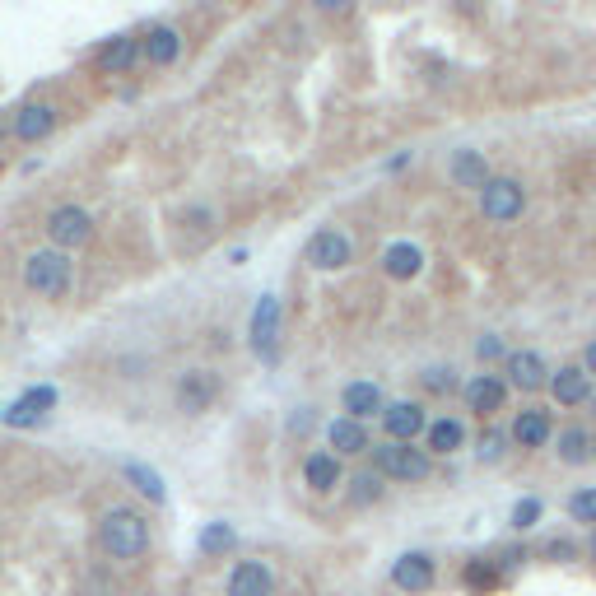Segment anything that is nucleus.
<instances>
[{"instance_id":"6ab92c4d","label":"nucleus","mask_w":596,"mask_h":596,"mask_svg":"<svg viewBox=\"0 0 596 596\" xmlns=\"http://www.w3.org/2000/svg\"><path fill=\"white\" fill-rule=\"evenodd\" d=\"M210 401H215V378H205L201 368L182 373V382H177V406L187 410V415H201Z\"/></svg>"},{"instance_id":"9b49d317","label":"nucleus","mask_w":596,"mask_h":596,"mask_svg":"<svg viewBox=\"0 0 596 596\" xmlns=\"http://www.w3.org/2000/svg\"><path fill=\"white\" fill-rule=\"evenodd\" d=\"M47 410H56V387L38 382V387H28V392L19 396L10 410H0V420L14 424V429H33V424L47 420Z\"/></svg>"},{"instance_id":"4be33fe9","label":"nucleus","mask_w":596,"mask_h":596,"mask_svg":"<svg viewBox=\"0 0 596 596\" xmlns=\"http://www.w3.org/2000/svg\"><path fill=\"white\" fill-rule=\"evenodd\" d=\"M447 173H452V182H457V187H485L489 182V163H485V154H480V149H457V154H452V163H447Z\"/></svg>"},{"instance_id":"bb28decb","label":"nucleus","mask_w":596,"mask_h":596,"mask_svg":"<svg viewBox=\"0 0 596 596\" xmlns=\"http://www.w3.org/2000/svg\"><path fill=\"white\" fill-rule=\"evenodd\" d=\"M238 550V531L229 522H205L201 527V555L205 559H224Z\"/></svg>"},{"instance_id":"5701e85b","label":"nucleus","mask_w":596,"mask_h":596,"mask_svg":"<svg viewBox=\"0 0 596 596\" xmlns=\"http://www.w3.org/2000/svg\"><path fill=\"white\" fill-rule=\"evenodd\" d=\"M303 480H308V489H317V494H331V489L340 485V457L336 452H308Z\"/></svg>"},{"instance_id":"4468645a","label":"nucleus","mask_w":596,"mask_h":596,"mask_svg":"<svg viewBox=\"0 0 596 596\" xmlns=\"http://www.w3.org/2000/svg\"><path fill=\"white\" fill-rule=\"evenodd\" d=\"M229 596H275V573L261 559H243L229 573Z\"/></svg>"},{"instance_id":"393cba45","label":"nucleus","mask_w":596,"mask_h":596,"mask_svg":"<svg viewBox=\"0 0 596 596\" xmlns=\"http://www.w3.org/2000/svg\"><path fill=\"white\" fill-rule=\"evenodd\" d=\"M429 452H438V457H452V452H461L466 447V424L452 420V415H443V420H429Z\"/></svg>"},{"instance_id":"c85d7f7f","label":"nucleus","mask_w":596,"mask_h":596,"mask_svg":"<svg viewBox=\"0 0 596 596\" xmlns=\"http://www.w3.org/2000/svg\"><path fill=\"white\" fill-rule=\"evenodd\" d=\"M378 499H382V475L378 471L354 475V485H350V503H354V508H368V503H378Z\"/></svg>"},{"instance_id":"f03ea898","label":"nucleus","mask_w":596,"mask_h":596,"mask_svg":"<svg viewBox=\"0 0 596 596\" xmlns=\"http://www.w3.org/2000/svg\"><path fill=\"white\" fill-rule=\"evenodd\" d=\"M24 285L42 298H66L70 285H75V261L56 247H42L24 261Z\"/></svg>"},{"instance_id":"39448f33","label":"nucleus","mask_w":596,"mask_h":596,"mask_svg":"<svg viewBox=\"0 0 596 596\" xmlns=\"http://www.w3.org/2000/svg\"><path fill=\"white\" fill-rule=\"evenodd\" d=\"M522 210H527V187L517 177H489L480 187V215L489 224H513Z\"/></svg>"},{"instance_id":"c756f323","label":"nucleus","mask_w":596,"mask_h":596,"mask_svg":"<svg viewBox=\"0 0 596 596\" xmlns=\"http://www.w3.org/2000/svg\"><path fill=\"white\" fill-rule=\"evenodd\" d=\"M541 517H545V499H541V494H527V499L513 503V527L517 531H531Z\"/></svg>"},{"instance_id":"e433bc0d","label":"nucleus","mask_w":596,"mask_h":596,"mask_svg":"<svg viewBox=\"0 0 596 596\" xmlns=\"http://www.w3.org/2000/svg\"><path fill=\"white\" fill-rule=\"evenodd\" d=\"M587 550H592V559H596V531H592V545H587Z\"/></svg>"},{"instance_id":"f8f14e48","label":"nucleus","mask_w":596,"mask_h":596,"mask_svg":"<svg viewBox=\"0 0 596 596\" xmlns=\"http://www.w3.org/2000/svg\"><path fill=\"white\" fill-rule=\"evenodd\" d=\"M382 429H387V443H415L429 429V415L415 401H392L382 406Z\"/></svg>"},{"instance_id":"a878e982","label":"nucleus","mask_w":596,"mask_h":596,"mask_svg":"<svg viewBox=\"0 0 596 596\" xmlns=\"http://www.w3.org/2000/svg\"><path fill=\"white\" fill-rule=\"evenodd\" d=\"M122 475L131 480V485L145 494L149 503H168V489H163V475L154 471V466H145V461H122Z\"/></svg>"},{"instance_id":"72a5a7b5","label":"nucleus","mask_w":596,"mask_h":596,"mask_svg":"<svg viewBox=\"0 0 596 596\" xmlns=\"http://www.w3.org/2000/svg\"><path fill=\"white\" fill-rule=\"evenodd\" d=\"M545 559H559V564H564V559H578V550H573L569 541H545Z\"/></svg>"},{"instance_id":"f3484780","label":"nucleus","mask_w":596,"mask_h":596,"mask_svg":"<svg viewBox=\"0 0 596 596\" xmlns=\"http://www.w3.org/2000/svg\"><path fill=\"white\" fill-rule=\"evenodd\" d=\"M140 61V38H131V33H122V38H112L98 47V70L103 75H131Z\"/></svg>"},{"instance_id":"473e14b6","label":"nucleus","mask_w":596,"mask_h":596,"mask_svg":"<svg viewBox=\"0 0 596 596\" xmlns=\"http://www.w3.org/2000/svg\"><path fill=\"white\" fill-rule=\"evenodd\" d=\"M447 373H452V368H434V373H424V392H447V387H452V378H447Z\"/></svg>"},{"instance_id":"7c9ffc66","label":"nucleus","mask_w":596,"mask_h":596,"mask_svg":"<svg viewBox=\"0 0 596 596\" xmlns=\"http://www.w3.org/2000/svg\"><path fill=\"white\" fill-rule=\"evenodd\" d=\"M503 447H508V434H503V429H485V434H480V447H475V457L485 461V466H494V461L503 457Z\"/></svg>"},{"instance_id":"412c9836","label":"nucleus","mask_w":596,"mask_h":596,"mask_svg":"<svg viewBox=\"0 0 596 596\" xmlns=\"http://www.w3.org/2000/svg\"><path fill=\"white\" fill-rule=\"evenodd\" d=\"M326 443H331V452H336V457H354V452H368V429L359 420H345V415H340V420H331V429H326Z\"/></svg>"},{"instance_id":"0eeeda50","label":"nucleus","mask_w":596,"mask_h":596,"mask_svg":"<svg viewBox=\"0 0 596 596\" xmlns=\"http://www.w3.org/2000/svg\"><path fill=\"white\" fill-rule=\"evenodd\" d=\"M303 257H308L312 271H345L354 261V243L340 229H317L303 247Z\"/></svg>"},{"instance_id":"6e6552de","label":"nucleus","mask_w":596,"mask_h":596,"mask_svg":"<svg viewBox=\"0 0 596 596\" xmlns=\"http://www.w3.org/2000/svg\"><path fill=\"white\" fill-rule=\"evenodd\" d=\"M503 382H508V392H541V382H550L545 354L513 350L508 359H503Z\"/></svg>"},{"instance_id":"ddd939ff","label":"nucleus","mask_w":596,"mask_h":596,"mask_svg":"<svg viewBox=\"0 0 596 596\" xmlns=\"http://www.w3.org/2000/svg\"><path fill=\"white\" fill-rule=\"evenodd\" d=\"M10 131H14V140H24V145L47 140L56 131V108L52 103H24V108H14Z\"/></svg>"},{"instance_id":"4c0bfd02","label":"nucleus","mask_w":596,"mask_h":596,"mask_svg":"<svg viewBox=\"0 0 596 596\" xmlns=\"http://www.w3.org/2000/svg\"><path fill=\"white\" fill-rule=\"evenodd\" d=\"M587 406H592V420H596V392H592V401H587Z\"/></svg>"},{"instance_id":"2f4dec72","label":"nucleus","mask_w":596,"mask_h":596,"mask_svg":"<svg viewBox=\"0 0 596 596\" xmlns=\"http://www.w3.org/2000/svg\"><path fill=\"white\" fill-rule=\"evenodd\" d=\"M569 517L573 522H592L596 527V489H578L569 499Z\"/></svg>"},{"instance_id":"dca6fc26","label":"nucleus","mask_w":596,"mask_h":596,"mask_svg":"<svg viewBox=\"0 0 596 596\" xmlns=\"http://www.w3.org/2000/svg\"><path fill=\"white\" fill-rule=\"evenodd\" d=\"M140 56H145L149 66H173L177 56H182V33H177L173 24H154L145 33V38H140Z\"/></svg>"},{"instance_id":"20e7f679","label":"nucleus","mask_w":596,"mask_h":596,"mask_svg":"<svg viewBox=\"0 0 596 596\" xmlns=\"http://www.w3.org/2000/svg\"><path fill=\"white\" fill-rule=\"evenodd\" d=\"M280 322H285V308L275 294H261L257 308H252V326H247V345L261 364H275L280 359Z\"/></svg>"},{"instance_id":"9d476101","label":"nucleus","mask_w":596,"mask_h":596,"mask_svg":"<svg viewBox=\"0 0 596 596\" xmlns=\"http://www.w3.org/2000/svg\"><path fill=\"white\" fill-rule=\"evenodd\" d=\"M461 401H466V410H475V415H499L503 406H508V382L499 378V373H475L466 387H461Z\"/></svg>"},{"instance_id":"aec40b11","label":"nucleus","mask_w":596,"mask_h":596,"mask_svg":"<svg viewBox=\"0 0 596 596\" xmlns=\"http://www.w3.org/2000/svg\"><path fill=\"white\" fill-rule=\"evenodd\" d=\"M508 438H513L517 447H545L550 443V415L545 410H517V420H513V429H508Z\"/></svg>"},{"instance_id":"7ed1b4c3","label":"nucleus","mask_w":596,"mask_h":596,"mask_svg":"<svg viewBox=\"0 0 596 596\" xmlns=\"http://www.w3.org/2000/svg\"><path fill=\"white\" fill-rule=\"evenodd\" d=\"M373 466H378L382 480H401V485H415V480H429L434 461L424 447H410V443H387V447H373Z\"/></svg>"},{"instance_id":"f257e3e1","label":"nucleus","mask_w":596,"mask_h":596,"mask_svg":"<svg viewBox=\"0 0 596 596\" xmlns=\"http://www.w3.org/2000/svg\"><path fill=\"white\" fill-rule=\"evenodd\" d=\"M149 541H154V536H149V522L136 508H108L103 522H98V545H103L112 559H122V564L145 555Z\"/></svg>"},{"instance_id":"c9c22d12","label":"nucleus","mask_w":596,"mask_h":596,"mask_svg":"<svg viewBox=\"0 0 596 596\" xmlns=\"http://www.w3.org/2000/svg\"><path fill=\"white\" fill-rule=\"evenodd\" d=\"M583 373H587V378H596V340H592V345H587V359H583Z\"/></svg>"},{"instance_id":"a211bd4d","label":"nucleus","mask_w":596,"mask_h":596,"mask_svg":"<svg viewBox=\"0 0 596 596\" xmlns=\"http://www.w3.org/2000/svg\"><path fill=\"white\" fill-rule=\"evenodd\" d=\"M340 406H345V420H359V424H364L368 415H382V392H378V382H345V392H340Z\"/></svg>"},{"instance_id":"f704fd0d","label":"nucleus","mask_w":596,"mask_h":596,"mask_svg":"<svg viewBox=\"0 0 596 596\" xmlns=\"http://www.w3.org/2000/svg\"><path fill=\"white\" fill-rule=\"evenodd\" d=\"M475 350H480V359H499V354H503V340H499V336H485L480 345H475Z\"/></svg>"},{"instance_id":"2eb2a0df","label":"nucleus","mask_w":596,"mask_h":596,"mask_svg":"<svg viewBox=\"0 0 596 596\" xmlns=\"http://www.w3.org/2000/svg\"><path fill=\"white\" fill-rule=\"evenodd\" d=\"M550 392H555L559 406L578 410V406H587V401H592V378H587L578 364L555 368V373H550Z\"/></svg>"},{"instance_id":"cd10ccee","label":"nucleus","mask_w":596,"mask_h":596,"mask_svg":"<svg viewBox=\"0 0 596 596\" xmlns=\"http://www.w3.org/2000/svg\"><path fill=\"white\" fill-rule=\"evenodd\" d=\"M592 457H596V443L587 429H564V434H559V461H564V466H583V461H592Z\"/></svg>"},{"instance_id":"1a4fd4ad","label":"nucleus","mask_w":596,"mask_h":596,"mask_svg":"<svg viewBox=\"0 0 596 596\" xmlns=\"http://www.w3.org/2000/svg\"><path fill=\"white\" fill-rule=\"evenodd\" d=\"M434 578H438V564H434V555H424V550H406V555L392 564V587L396 592H429L434 587Z\"/></svg>"},{"instance_id":"423d86ee","label":"nucleus","mask_w":596,"mask_h":596,"mask_svg":"<svg viewBox=\"0 0 596 596\" xmlns=\"http://www.w3.org/2000/svg\"><path fill=\"white\" fill-rule=\"evenodd\" d=\"M47 238H52L56 252H70V247H84L94 238V215L84 205H56L47 215Z\"/></svg>"},{"instance_id":"b1692460","label":"nucleus","mask_w":596,"mask_h":596,"mask_svg":"<svg viewBox=\"0 0 596 596\" xmlns=\"http://www.w3.org/2000/svg\"><path fill=\"white\" fill-rule=\"evenodd\" d=\"M382 271L392 275V280H415L424 271V252L415 243H392L382 252Z\"/></svg>"}]
</instances>
